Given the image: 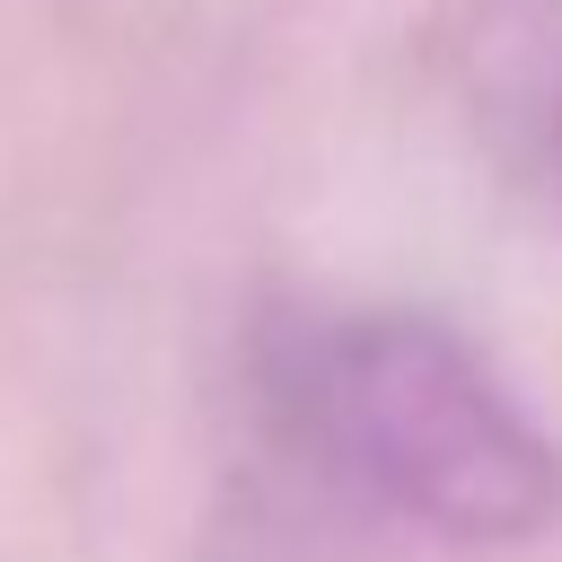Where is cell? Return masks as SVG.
Returning <instances> with one entry per match:
<instances>
[{
  "instance_id": "cell-1",
  "label": "cell",
  "mask_w": 562,
  "mask_h": 562,
  "mask_svg": "<svg viewBox=\"0 0 562 562\" xmlns=\"http://www.w3.org/2000/svg\"><path fill=\"white\" fill-rule=\"evenodd\" d=\"M307 439L448 544H536L562 518V448L501 369L422 307H351L290 342Z\"/></svg>"
},
{
  "instance_id": "cell-2",
  "label": "cell",
  "mask_w": 562,
  "mask_h": 562,
  "mask_svg": "<svg viewBox=\"0 0 562 562\" xmlns=\"http://www.w3.org/2000/svg\"><path fill=\"white\" fill-rule=\"evenodd\" d=\"M544 176H553V202H562V79H553V105H544Z\"/></svg>"
}]
</instances>
